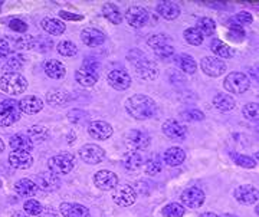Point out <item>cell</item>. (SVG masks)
<instances>
[{
  "mask_svg": "<svg viewBox=\"0 0 259 217\" xmlns=\"http://www.w3.org/2000/svg\"><path fill=\"white\" fill-rule=\"evenodd\" d=\"M75 166V158L72 154H68V152H61V154H56L54 157H51L48 161V167L49 171L54 173L56 176H61V174H68L69 171L74 169Z\"/></svg>",
  "mask_w": 259,
  "mask_h": 217,
  "instance_id": "cell-4",
  "label": "cell"
},
{
  "mask_svg": "<svg viewBox=\"0 0 259 217\" xmlns=\"http://www.w3.org/2000/svg\"><path fill=\"white\" fill-rule=\"evenodd\" d=\"M88 134L95 140H108L112 135V127L105 121H94L88 127Z\"/></svg>",
  "mask_w": 259,
  "mask_h": 217,
  "instance_id": "cell-16",
  "label": "cell"
},
{
  "mask_svg": "<svg viewBox=\"0 0 259 217\" xmlns=\"http://www.w3.org/2000/svg\"><path fill=\"white\" fill-rule=\"evenodd\" d=\"M25 65V61H23V58L22 57H12L9 58L8 61H6V64L3 65V71L6 72V74H18L19 71L23 68Z\"/></svg>",
  "mask_w": 259,
  "mask_h": 217,
  "instance_id": "cell-38",
  "label": "cell"
},
{
  "mask_svg": "<svg viewBox=\"0 0 259 217\" xmlns=\"http://www.w3.org/2000/svg\"><path fill=\"white\" fill-rule=\"evenodd\" d=\"M82 68H87V69H93V71H97L98 69V62L93 59V58H88V59H85L83 61V65Z\"/></svg>",
  "mask_w": 259,
  "mask_h": 217,
  "instance_id": "cell-55",
  "label": "cell"
},
{
  "mask_svg": "<svg viewBox=\"0 0 259 217\" xmlns=\"http://www.w3.org/2000/svg\"><path fill=\"white\" fill-rule=\"evenodd\" d=\"M28 88V82L20 74H5L0 78V91L9 95L23 94Z\"/></svg>",
  "mask_w": 259,
  "mask_h": 217,
  "instance_id": "cell-3",
  "label": "cell"
},
{
  "mask_svg": "<svg viewBox=\"0 0 259 217\" xmlns=\"http://www.w3.org/2000/svg\"><path fill=\"white\" fill-rule=\"evenodd\" d=\"M122 164H124V167L128 171L139 170L140 167L143 166V157H141L140 152L133 151V150H131V151L124 154V157H122Z\"/></svg>",
  "mask_w": 259,
  "mask_h": 217,
  "instance_id": "cell-31",
  "label": "cell"
},
{
  "mask_svg": "<svg viewBox=\"0 0 259 217\" xmlns=\"http://www.w3.org/2000/svg\"><path fill=\"white\" fill-rule=\"evenodd\" d=\"M213 105L222 111V113H226V111H231L235 108V99L232 98L229 94H225V92H219L213 96Z\"/></svg>",
  "mask_w": 259,
  "mask_h": 217,
  "instance_id": "cell-30",
  "label": "cell"
},
{
  "mask_svg": "<svg viewBox=\"0 0 259 217\" xmlns=\"http://www.w3.org/2000/svg\"><path fill=\"white\" fill-rule=\"evenodd\" d=\"M59 16H61L62 19L74 20V22H76V20H82L83 19L81 15H74V13H69V12H65V10H61V12H59Z\"/></svg>",
  "mask_w": 259,
  "mask_h": 217,
  "instance_id": "cell-54",
  "label": "cell"
},
{
  "mask_svg": "<svg viewBox=\"0 0 259 217\" xmlns=\"http://www.w3.org/2000/svg\"><path fill=\"white\" fill-rule=\"evenodd\" d=\"M136 190L128 184H117L112 191V200L115 204L127 207L136 203Z\"/></svg>",
  "mask_w": 259,
  "mask_h": 217,
  "instance_id": "cell-7",
  "label": "cell"
},
{
  "mask_svg": "<svg viewBox=\"0 0 259 217\" xmlns=\"http://www.w3.org/2000/svg\"><path fill=\"white\" fill-rule=\"evenodd\" d=\"M128 61L134 66L136 75L141 79H154L157 76V65L153 61H148L141 50H131Z\"/></svg>",
  "mask_w": 259,
  "mask_h": 217,
  "instance_id": "cell-2",
  "label": "cell"
},
{
  "mask_svg": "<svg viewBox=\"0 0 259 217\" xmlns=\"http://www.w3.org/2000/svg\"><path fill=\"white\" fill-rule=\"evenodd\" d=\"M200 217H219L218 214H214V213H203V214H200Z\"/></svg>",
  "mask_w": 259,
  "mask_h": 217,
  "instance_id": "cell-56",
  "label": "cell"
},
{
  "mask_svg": "<svg viewBox=\"0 0 259 217\" xmlns=\"http://www.w3.org/2000/svg\"><path fill=\"white\" fill-rule=\"evenodd\" d=\"M163 132L166 134L170 140L180 141V140H185L186 138L187 130H186L185 125H182L176 120H167L166 123L163 124Z\"/></svg>",
  "mask_w": 259,
  "mask_h": 217,
  "instance_id": "cell-17",
  "label": "cell"
},
{
  "mask_svg": "<svg viewBox=\"0 0 259 217\" xmlns=\"http://www.w3.org/2000/svg\"><path fill=\"white\" fill-rule=\"evenodd\" d=\"M75 78H76L78 84H81L82 86H93L98 81V74H97V71H93V69L81 68L75 72Z\"/></svg>",
  "mask_w": 259,
  "mask_h": 217,
  "instance_id": "cell-26",
  "label": "cell"
},
{
  "mask_svg": "<svg viewBox=\"0 0 259 217\" xmlns=\"http://www.w3.org/2000/svg\"><path fill=\"white\" fill-rule=\"evenodd\" d=\"M182 203L183 206L190 208H199L204 203V193L203 190L197 189V187H190L186 189L182 193Z\"/></svg>",
  "mask_w": 259,
  "mask_h": 217,
  "instance_id": "cell-12",
  "label": "cell"
},
{
  "mask_svg": "<svg viewBox=\"0 0 259 217\" xmlns=\"http://www.w3.org/2000/svg\"><path fill=\"white\" fill-rule=\"evenodd\" d=\"M9 28L13 30V32H16L19 35H22V33H25L26 30H28V25L23 22V20L20 19H12L9 22Z\"/></svg>",
  "mask_w": 259,
  "mask_h": 217,
  "instance_id": "cell-49",
  "label": "cell"
},
{
  "mask_svg": "<svg viewBox=\"0 0 259 217\" xmlns=\"http://www.w3.org/2000/svg\"><path fill=\"white\" fill-rule=\"evenodd\" d=\"M235 198L245 206H250L258 200V190L253 186H239L235 190Z\"/></svg>",
  "mask_w": 259,
  "mask_h": 217,
  "instance_id": "cell-20",
  "label": "cell"
},
{
  "mask_svg": "<svg viewBox=\"0 0 259 217\" xmlns=\"http://www.w3.org/2000/svg\"><path fill=\"white\" fill-rule=\"evenodd\" d=\"M154 52L157 53V57L166 59V58L173 57V53H175V47H173V45H166V46L160 47V49L154 50Z\"/></svg>",
  "mask_w": 259,
  "mask_h": 217,
  "instance_id": "cell-53",
  "label": "cell"
},
{
  "mask_svg": "<svg viewBox=\"0 0 259 217\" xmlns=\"http://www.w3.org/2000/svg\"><path fill=\"white\" fill-rule=\"evenodd\" d=\"M226 217H236V216H226Z\"/></svg>",
  "mask_w": 259,
  "mask_h": 217,
  "instance_id": "cell-59",
  "label": "cell"
},
{
  "mask_svg": "<svg viewBox=\"0 0 259 217\" xmlns=\"http://www.w3.org/2000/svg\"><path fill=\"white\" fill-rule=\"evenodd\" d=\"M232 160L235 161L238 166H241V167H245V169H253L255 167V161L250 158L249 155H243V154H235V152H232L231 154Z\"/></svg>",
  "mask_w": 259,
  "mask_h": 217,
  "instance_id": "cell-44",
  "label": "cell"
},
{
  "mask_svg": "<svg viewBox=\"0 0 259 217\" xmlns=\"http://www.w3.org/2000/svg\"><path fill=\"white\" fill-rule=\"evenodd\" d=\"M127 113L140 121H146L153 118L157 114V104L147 95H133L125 101Z\"/></svg>",
  "mask_w": 259,
  "mask_h": 217,
  "instance_id": "cell-1",
  "label": "cell"
},
{
  "mask_svg": "<svg viewBox=\"0 0 259 217\" xmlns=\"http://www.w3.org/2000/svg\"><path fill=\"white\" fill-rule=\"evenodd\" d=\"M157 13L167 20H175L180 15V8L175 2H161L158 3Z\"/></svg>",
  "mask_w": 259,
  "mask_h": 217,
  "instance_id": "cell-23",
  "label": "cell"
},
{
  "mask_svg": "<svg viewBox=\"0 0 259 217\" xmlns=\"http://www.w3.org/2000/svg\"><path fill=\"white\" fill-rule=\"evenodd\" d=\"M108 84L117 91H125L131 85V78L122 69H112L108 74Z\"/></svg>",
  "mask_w": 259,
  "mask_h": 217,
  "instance_id": "cell-15",
  "label": "cell"
},
{
  "mask_svg": "<svg viewBox=\"0 0 259 217\" xmlns=\"http://www.w3.org/2000/svg\"><path fill=\"white\" fill-rule=\"evenodd\" d=\"M223 86L226 91H229L232 94H243L245 91H248L250 86L248 76L242 72H232L226 76Z\"/></svg>",
  "mask_w": 259,
  "mask_h": 217,
  "instance_id": "cell-6",
  "label": "cell"
},
{
  "mask_svg": "<svg viewBox=\"0 0 259 217\" xmlns=\"http://www.w3.org/2000/svg\"><path fill=\"white\" fill-rule=\"evenodd\" d=\"M183 118L187 121H202L204 118V114L199 110H187L183 113Z\"/></svg>",
  "mask_w": 259,
  "mask_h": 217,
  "instance_id": "cell-50",
  "label": "cell"
},
{
  "mask_svg": "<svg viewBox=\"0 0 259 217\" xmlns=\"http://www.w3.org/2000/svg\"><path fill=\"white\" fill-rule=\"evenodd\" d=\"M40 26L42 29L49 33V35H55V36H59V35H62L65 32V23L62 20L55 19V18H45V19L42 20V23H40Z\"/></svg>",
  "mask_w": 259,
  "mask_h": 217,
  "instance_id": "cell-24",
  "label": "cell"
},
{
  "mask_svg": "<svg viewBox=\"0 0 259 217\" xmlns=\"http://www.w3.org/2000/svg\"><path fill=\"white\" fill-rule=\"evenodd\" d=\"M8 42L10 43L12 49L15 50H20V49H32L35 47V39L30 38L28 35H20V36H16V38H6Z\"/></svg>",
  "mask_w": 259,
  "mask_h": 217,
  "instance_id": "cell-33",
  "label": "cell"
},
{
  "mask_svg": "<svg viewBox=\"0 0 259 217\" xmlns=\"http://www.w3.org/2000/svg\"><path fill=\"white\" fill-rule=\"evenodd\" d=\"M3 151H5V142H3V140L0 138V154H2Z\"/></svg>",
  "mask_w": 259,
  "mask_h": 217,
  "instance_id": "cell-57",
  "label": "cell"
},
{
  "mask_svg": "<svg viewBox=\"0 0 259 217\" xmlns=\"http://www.w3.org/2000/svg\"><path fill=\"white\" fill-rule=\"evenodd\" d=\"M9 164L13 169L26 170L29 167H32V164H33V157L30 155V152L12 151L9 154Z\"/></svg>",
  "mask_w": 259,
  "mask_h": 217,
  "instance_id": "cell-18",
  "label": "cell"
},
{
  "mask_svg": "<svg viewBox=\"0 0 259 217\" xmlns=\"http://www.w3.org/2000/svg\"><path fill=\"white\" fill-rule=\"evenodd\" d=\"M58 52L62 55V57L72 58L78 53V47L75 45L74 42L71 40H62L58 43Z\"/></svg>",
  "mask_w": 259,
  "mask_h": 217,
  "instance_id": "cell-41",
  "label": "cell"
},
{
  "mask_svg": "<svg viewBox=\"0 0 259 217\" xmlns=\"http://www.w3.org/2000/svg\"><path fill=\"white\" fill-rule=\"evenodd\" d=\"M232 20L242 28V26H248V25L252 23V16H250V13H248V12H241L235 18H232Z\"/></svg>",
  "mask_w": 259,
  "mask_h": 217,
  "instance_id": "cell-47",
  "label": "cell"
},
{
  "mask_svg": "<svg viewBox=\"0 0 259 217\" xmlns=\"http://www.w3.org/2000/svg\"><path fill=\"white\" fill-rule=\"evenodd\" d=\"M79 157L87 164H100L105 158V151L97 144H85L79 148Z\"/></svg>",
  "mask_w": 259,
  "mask_h": 217,
  "instance_id": "cell-8",
  "label": "cell"
},
{
  "mask_svg": "<svg viewBox=\"0 0 259 217\" xmlns=\"http://www.w3.org/2000/svg\"><path fill=\"white\" fill-rule=\"evenodd\" d=\"M185 39L187 40V43L193 45V46H199L203 42V36L199 33V30L194 28H189L185 30Z\"/></svg>",
  "mask_w": 259,
  "mask_h": 217,
  "instance_id": "cell-43",
  "label": "cell"
},
{
  "mask_svg": "<svg viewBox=\"0 0 259 217\" xmlns=\"http://www.w3.org/2000/svg\"><path fill=\"white\" fill-rule=\"evenodd\" d=\"M160 171H161V166H160L158 161L150 160L147 164H146V173H147L148 176H156Z\"/></svg>",
  "mask_w": 259,
  "mask_h": 217,
  "instance_id": "cell-52",
  "label": "cell"
},
{
  "mask_svg": "<svg viewBox=\"0 0 259 217\" xmlns=\"http://www.w3.org/2000/svg\"><path fill=\"white\" fill-rule=\"evenodd\" d=\"M186 160L185 150H182L180 147H171L164 152V162L170 167H177Z\"/></svg>",
  "mask_w": 259,
  "mask_h": 217,
  "instance_id": "cell-25",
  "label": "cell"
},
{
  "mask_svg": "<svg viewBox=\"0 0 259 217\" xmlns=\"http://www.w3.org/2000/svg\"><path fill=\"white\" fill-rule=\"evenodd\" d=\"M194 29H197L202 36H210L216 30V23L210 18H202V19L197 20Z\"/></svg>",
  "mask_w": 259,
  "mask_h": 217,
  "instance_id": "cell-37",
  "label": "cell"
},
{
  "mask_svg": "<svg viewBox=\"0 0 259 217\" xmlns=\"http://www.w3.org/2000/svg\"><path fill=\"white\" fill-rule=\"evenodd\" d=\"M15 191L18 193L19 196H23V197H32L35 196L37 191L36 184L33 183V180L29 179H20L15 184Z\"/></svg>",
  "mask_w": 259,
  "mask_h": 217,
  "instance_id": "cell-28",
  "label": "cell"
},
{
  "mask_svg": "<svg viewBox=\"0 0 259 217\" xmlns=\"http://www.w3.org/2000/svg\"><path fill=\"white\" fill-rule=\"evenodd\" d=\"M18 104L19 108H20V113L29 114V115L37 114L39 111H42V108H44V101L40 98L35 96V95H29V96L22 98Z\"/></svg>",
  "mask_w": 259,
  "mask_h": 217,
  "instance_id": "cell-19",
  "label": "cell"
},
{
  "mask_svg": "<svg viewBox=\"0 0 259 217\" xmlns=\"http://www.w3.org/2000/svg\"><path fill=\"white\" fill-rule=\"evenodd\" d=\"M125 20L133 28H144L150 20V13L141 6H131L125 12Z\"/></svg>",
  "mask_w": 259,
  "mask_h": 217,
  "instance_id": "cell-9",
  "label": "cell"
},
{
  "mask_svg": "<svg viewBox=\"0 0 259 217\" xmlns=\"http://www.w3.org/2000/svg\"><path fill=\"white\" fill-rule=\"evenodd\" d=\"M200 68L206 75L221 76L226 72V64L216 57H206L200 61Z\"/></svg>",
  "mask_w": 259,
  "mask_h": 217,
  "instance_id": "cell-10",
  "label": "cell"
},
{
  "mask_svg": "<svg viewBox=\"0 0 259 217\" xmlns=\"http://www.w3.org/2000/svg\"><path fill=\"white\" fill-rule=\"evenodd\" d=\"M0 189H2V180H0Z\"/></svg>",
  "mask_w": 259,
  "mask_h": 217,
  "instance_id": "cell-58",
  "label": "cell"
},
{
  "mask_svg": "<svg viewBox=\"0 0 259 217\" xmlns=\"http://www.w3.org/2000/svg\"><path fill=\"white\" fill-rule=\"evenodd\" d=\"M127 145L133 151L137 150H147L150 145V137L147 132L141 131V130H133L127 135Z\"/></svg>",
  "mask_w": 259,
  "mask_h": 217,
  "instance_id": "cell-13",
  "label": "cell"
},
{
  "mask_svg": "<svg viewBox=\"0 0 259 217\" xmlns=\"http://www.w3.org/2000/svg\"><path fill=\"white\" fill-rule=\"evenodd\" d=\"M147 43L151 49L157 50V49L166 46V45H171V39L166 36V35H154V36L148 39Z\"/></svg>",
  "mask_w": 259,
  "mask_h": 217,
  "instance_id": "cell-42",
  "label": "cell"
},
{
  "mask_svg": "<svg viewBox=\"0 0 259 217\" xmlns=\"http://www.w3.org/2000/svg\"><path fill=\"white\" fill-rule=\"evenodd\" d=\"M186 208L185 206L179 204V203H170L163 207L161 210V214L164 217H182L185 216Z\"/></svg>",
  "mask_w": 259,
  "mask_h": 217,
  "instance_id": "cell-39",
  "label": "cell"
},
{
  "mask_svg": "<svg viewBox=\"0 0 259 217\" xmlns=\"http://www.w3.org/2000/svg\"><path fill=\"white\" fill-rule=\"evenodd\" d=\"M81 39L87 46H100L105 40V35L100 29L97 28H85L81 32Z\"/></svg>",
  "mask_w": 259,
  "mask_h": 217,
  "instance_id": "cell-21",
  "label": "cell"
},
{
  "mask_svg": "<svg viewBox=\"0 0 259 217\" xmlns=\"http://www.w3.org/2000/svg\"><path fill=\"white\" fill-rule=\"evenodd\" d=\"M243 115L248 120H256L258 117V104L256 102H250V104L243 106Z\"/></svg>",
  "mask_w": 259,
  "mask_h": 217,
  "instance_id": "cell-48",
  "label": "cell"
},
{
  "mask_svg": "<svg viewBox=\"0 0 259 217\" xmlns=\"http://www.w3.org/2000/svg\"><path fill=\"white\" fill-rule=\"evenodd\" d=\"M210 49H212V52L216 57L225 58V59H229V58L233 57V49L229 45L223 43L222 40H218V39L213 40Z\"/></svg>",
  "mask_w": 259,
  "mask_h": 217,
  "instance_id": "cell-34",
  "label": "cell"
},
{
  "mask_svg": "<svg viewBox=\"0 0 259 217\" xmlns=\"http://www.w3.org/2000/svg\"><path fill=\"white\" fill-rule=\"evenodd\" d=\"M20 120V108L16 101L0 102V127H9Z\"/></svg>",
  "mask_w": 259,
  "mask_h": 217,
  "instance_id": "cell-5",
  "label": "cell"
},
{
  "mask_svg": "<svg viewBox=\"0 0 259 217\" xmlns=\"http://www.w3.org/2000/svg\"><path fill=\"white\" fill-rule=\"evenodd\" d=\"M68 101H69L68 94H65L64 91H61V89L49 91L47 94V102H49L52 106H64Z\"/></svg>",
  "mask_w": 259,
  "mask_h": 217,
  "instance_id": "cell-35",
  "label": "cell"
},
{
  "mask_svg": "<svg viewBox=\"0 0 259 217\" xmlns=\"http://www.w3.org/2000/svg\"><path fill=\"white\" fill-rule=\"evenodd\" d=\"M176 64L183 72H186V74H194V72H196V68H197L196 61H194L192 57L186 55V53L179 55V57L176 58Z\"/></svg>",
  "mask_w": 259,
  "mask_h": 217,
  "instance_id": "cell-36",
  "label": "cell"
},
{
  "mask_svg": "<svg viewBox=\"0 0 259 217\" xmlns=\"http://www.w3.org/2000/svg\"><path fill=\"white\" fill-rule=\"evenodd\" d=\"M102 15H104L105 19L114 23V25H120L122 19H124L122 13H121L114 3H105L104 8H102Z\"/></svg>",
  "mask_w": 259,
  "mask_h": 217,
  "instance_id": "cell-32",
  "label": "cell"
},
{
  "mask_svg": "<svg viewBox=\"0 0 259 217\" xmlns=\"http://www.w3.org/2000/svg\"><path fill=\"white\" fill-rule=\"evenodd\" d=\"M94 183L100 190L108 191V190H114V187L118 184V177L115 173L110 170H101L95 173L94 176Z\"/></svg>",
  "mask_w": 259,
  "mask_h": 217,
  "instance_id": "cell-11",
  "label": "cell"
},
{
  "mask_svg": "<svg viewBox=\"0 0 259 217\" xmlns=\"http://www.w3.org/2000/svg\"><path fill=\"white\" fill-rule=\"evenodd\" d=\"M68 120L72 124H82L88 121V114L82 110H72L68 114Z\"/></svg>",
  "mask_w": 259,
  "mask_h": 217,
  "instance_id": "cell-46",
  "label": "cell"
},
{
  "mask_svg": "<svg viewBox=\"0 0 259 217\" xmlns=\"http://www.w3.org/2000/svg\"><path fill=\"white\" fill-rule=\"evenodd\" d=\"M28 137L32 142H40L47 140L48 130L44 125H35L28 130Z\"/></svg>",
  "mask_w": 259,
  "mask_h": 217,
  "instance_id": "cell-40",
  "label": "cell"
},
{
  "mask_svg": "<svg viewBox=\"0 0 259 217\" xmlns=\"http://www.w3.org/2000/svg\"><path fill=\"white\" fill-rule=\"evenodd\" d=\"M44 68H45L47 75L49 78H52V79H62L65 74H66L65 66L59 61H56V59H49V61H47Z\"/></svg>",
  "mask_w": 259,
  "mask_h": 217,
  "instance_id": "cell-29",
  "label": "cell"
},
{
  "mask_svg": "<svg viewBox=\"0 0 259 217\" xmlns=\"http://www.w3.org/2000/svg\"><path fill=\"white\" fill-rule=\"evenodd\" d=\"M10 147L13 148V151H32L33 142L30 141L28 135H22V134H16L10 138Z\"/></svg>",
  "mask_w": 259,
  "mask_h": 217,
  "instance_id": "cell-27",
  "label": "cell"
},
{
  "mask_svg": "<svg viewBox=\"0 0 259 217\" xmlns=\"http://www.w3.org/2000/svg\"><path fill=\"white\" fill-rule=\"evenodd\" d=\"M33 183L36 184L37 189H42L44 191H55L61 186L59 177L56 174H54V173H51V171L36 176L35 180H33Z\"/></svg>",
  "mask_w": 259,
  "mask_h": 217,
  "instance_id": "cell-14",
  "label": "cell"
},
{
  "mask_svg": "<svg viewBox=\"0 0 259 217\" xmlns=\"http://www.w3.org/2000/svg\"><path fill=\"white\" fill-rule=\"evenodd\" d=\"M23 208H25V211H26L28 214H30V216H37V214H40L42 210H44V207L40 206V203L36 201V200H33V198L28 200V201L25 203Z\"/></svg>",
  "mask_w": 259,
  "mask_h": 217,
  "instance_id": "cell-45",
  "label": "cell"
},
{
  "mask_svg": "<svg viewBox=\"0 0 259 217\" xmlns=\"http://www.w3.org/2000/svg\"><path fill=\"white\" fill-rule=\"evenodd\" d=\"M61 214L64 217H88L90 210L78 203H62L61 204Z\"/></svg>",
  "mask_w": 259,
  "mask_h": 217,
  "instance_id": "cell-22",
  "label": "cell"
},
{
  "mask_svg": "<svg viewBox=\"0 0 259 217\" xmlns=\"http://www.w3.org/2000/svg\"><path fill=\"white\" fill-rule=\"evenodd\" d=\"M12 52H13V49H12L10 43L8 42V39L0 38V59L9 57Z\"/></svg>",
  "mask_w": 259,
  "mask_h": 217,
  "instance_id": "cell-51",
  "label": "cell"
}]
</instances>
